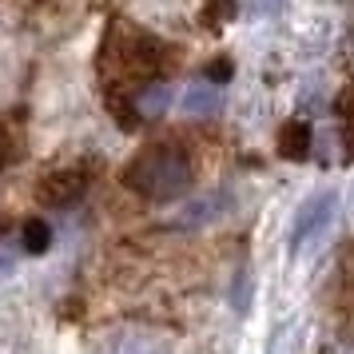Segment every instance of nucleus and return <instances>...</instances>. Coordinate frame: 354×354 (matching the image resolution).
I'll return each instance as SVG.
<instances>
[{
	"label": "nucleus",
	"mask_w": 354,
	"mask_h": 354,
	"mask_svg": "<svg viewBox=\"0 0 354 354\" xmlns=\"http://www.w3.org/2000/svg\"><path fill=\"white\" fill-rule=\"evenodd\" d=\"M167 64L163 40L147 36L136 24H112L104 44H100V76L104 92H136L151 84Z\"/></svg>",
	"instance_id": "nucleus-1"
},
{
	"label": "nucleus",
	"mask_w": 354,
	"mask_h": 354,
	"mask_svg": "<svg viewBox=\"0 0 354 354\" xmlns=\"http://www.w3.org/2000/svg\"><path fill=\"white\" fill-rule=\"evenodd\" d=\"M195 179V163L187 156L183 144H147L140 147L131 163L124 167V187L136 192L140 199H151V203H171L179 195H187Z\"/></svg>",
	"instance_id": "nucleus-2"
},
{
	"label": "nucleus",
	"mask_w": 354,
	"mask_h": 354,
	"mask_svg": "<svg viewBox=\"0 0 354 354\" xmlns=\"http://www.w3.org/2000/svg\"><path fill=\"white\" fill-rule=\"evenodd\" d=\"M96 171H100V163L88 160V156L48 171V176L40 179V203H48V207H72V203H80L84 195H88V187H92Z\"/></svg>",
	"instance_id": "nucleus-3"
},
{
	"label": "nucleus",
	"mask_w": 354,
	"mask_h": 354,
	"mask_svg": "<svg viewBox=\"0 0 354 354\" xmlns=\"http://www.w3.org/2000/svg\"><path fill=\"white\" fill-rule=\"evenodd\" d=\"M335 207H338L335 192H319V195H310V199H303V207L295 211V227H290V251H295V255L310 251V247L330 231Z\"/></svg>",
	"instance_id": "nucleus-4"
},
{
	"label": "nucleus",
	"mask_w": 354,
	"mask_h": 354,
	"mask_svg": "<svg viewBox=\"0 0 354 354\" xmlns=\"http://www.w3.org/2000/svg\"><path fill=\"white\" fill-rule=\"evenodd\" d=\"M235 207V195L223 192V187H215V192H203L195 195L187 207L176 215V227H183V231H192V227H207V223H219L227 211Z\"/></svg>",
	"instance_id": "nucleus-5"
},
{
	"label": "nucleus",
	"mask_w": 354,
	"mask_h": 354,
	"mask_svg": "<svg viewBox=\"0 0 354 354\" xmlns=\"http://www.w3.org/2000/svg\"><path fill=\"white\" fill-rule=\"evenodd\" d=\"M131 108H136V120L144 124V120H156L171 108V88L167 84H144V88H136L131 92Z\"/></svg>",
	"instance_id": "nucleus-6"
},
{
	"label": "nucleus",
	"mask_w": 354,
	"mask_h": 354,
	"mask_svg": "<svg viewBox=\"0 0 354 354\" xmlns=\"http://www.w3.org/2000/svg\"><path fill=\"white\" fill-rule=\"evenodd\" d=\"M219 108H223V92H219L215 84H207V80L183 92V112L187 115H215Z\"/></svg>",
	"instance_id": "nucleus-7"
},
{
	"label": "nucleus",
	"mask_w": 354,
	"mask_h": 354,
	"mask_svg": "<svg viewBox=\"0 0 354 354\" xmlns=\"http://www.w3.org/2000/svg\"><path fill=\"white\" fill-rule=\"evenodd\" d=\"M306 147H310V124L290 120L287 128H283V136H279V151H283L287 160H303Z\"/></svg>",
	"instance_id": "nucleus-8"
},
{
	"label": "nucleus",
	"mask_w": 354,
	"mask_h": 354,
	"mask_svg": "<svg viewBox=\"0 0 354 354\" xmlns=\"http://www.w3.org/2000/svg\"><path fill=\"white\" fill-rule=\"evenodd\" d=\"M20 243H24L28 255H44V251L52 247V227L44 223V219H28L24 231H20Z\"/></svg>",
	"instance_id": "nucleus-9"
},
{
	"label": "nucleus",
	"mask_w": 354,
	"mask_h": 354,
	"mask_svg": "<svg viewBox=\"0 0 354 354\" xmlns=\"http://www.w3.org/2000/svg\"><path fill=\"white\" fill-rule=\"evenodd\" d=\"M231 17H235V0H207V8H203V24H207L211 32Z\"/></svg>",
	"instance_id": "nucleus-10"
},
{
	"label": "nucleus",
	"mask_w": 354,
	"mask_h": 354,
	"mask_svg": "<svg viewBox=\"0 0 354 354\" xmlns=\"http://www.w3.org/2000/svg\"><path fill=\"white\" fill-rule=\"evenodd\" d=\"M342 120H346V124H342V131H346V151L354 156V88L346 92V100H342Z\"/></svg>",
	"instance_id": "nucleus-11"
},
{
	"label": "nucleus",
	"mask_w": 354,
	"mask_h": 354,
	"mask_svg": "<svg viewBox=\"0 0 354 354\" xmlns=\"http://www.w3.org/2000/svg\"><path fill=\"white\" fill-rule=\"evenodd\" d=\"M251 8H255L259 17H271V12L283 8V0H251Z\"/></svg>",
	"instance_id": "nucleus-12"
},
{
	"label": "nucleus",
	"mask_w": 354,
	"mask_h": 354,
	"mask_svg": "<svg viewBox=\"0 0 354 354\" xmlns=\"http://www.w3.org/2000/svg\"><path fill=\"white\" fill-rule=\"evenodd\" d=\"M8 160H12V140H8V128L0 124V167H4Z\"/></svg>",
	"instance_id": "nucleus-13"
}]
</instances>
